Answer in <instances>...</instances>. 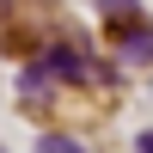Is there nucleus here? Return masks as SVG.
<instances>
[{"label":"nucleus","mask_w":153,"mask_h":153,"mask_svg":"<svg viewBox=\"0 0 153 153\" xmlns=\"http://www.w3.org/2000/svg\"><path fill=\"white\" fill-rule=\"evenodd\" d=\"M37 153H80V147H74L68 135H43V141H37Z\"/></svg>","instance_id":"obj_1"},{"label":"nucleus","mask_w":153,"mask_h":153,"mask_svg":"<svg viewBox=\"0 0 153 153\" xmlns=\"http://www.w3.org/2000/svg\"><path fill=\"white\" fill-rule=\"evenodd\" d=\"M141 153H153V129H147V135H141Z\"/></svg>","instance_id":"obj_2"}]
</instances>
